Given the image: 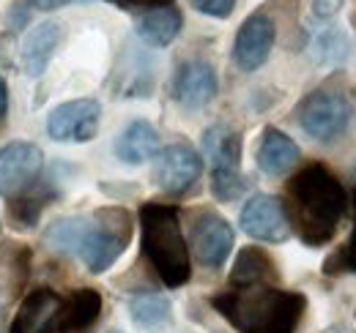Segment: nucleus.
<instances>
[{"instance_id":"f257e3e1","label":"nucleus","mask_w":356,"mask_h":333,"mask_svg":"<svg viewBox=\"0 0 356 333\" xmlns=\"http://www.w3.org/2000/svg\"><path fill=\"white\" fill-rule=\"evenodd\" d=\"M282 208L291 232L310 249L334 241L348 213V191L343 180L321 162L305 164L288 183Z\"/></svg>"},{"instance_id":"f03ea898","label":"nucleus","mask_w":356,"mask_h":333,"mask_svg":"<svg viewBox=\"0 0 356 333\" xmlns=\"http://www.w3.org/2000/svg\"><path fill=\"white\" fill-rule=\"evenodd\" d=\"M211 306L236 333H296L307 298L280 284H250L211 295Z\"/></svg>"},{"instance_id":"7ed1b4c3","label":"nucleus","mask_w":356,"mask_h":333,"mask_svg":"<svg viewBox=\"0 0 356 333\" xmlns=\"http://www.w3.org/2000/svg\"><path fill=\"white\" fill-rule=\"evenodd\" d=\"M140 227V249L148 259L156 279L168 287L178 290L192 279V254L186 235L181 230L176 205L168 203H143L137 210Z\"/></svg>"},{"instance_id":"20e7f679","label":"nucleus","mask_w":356,"mask_h":333,"mask_svg":"<svg viewBox=\"0 0 356 333\" xmlns=\"http://www.w3.org/2000/svg\"><path fill=\"white\" fill-rule=\"evenodd\" d=\"M132 213L124 205H104L86 216L77 259L88 268V273L99 276L121 259L132 241Z\"/></svg>"},{"instance_id":"39448f33","label":"nucleus","mask_w":356,"mask_h":333,"mask_svg":"<svg viewBox=\"0 0 356 333\" xmlns=\"http://www.w3.org/2000/svg\"><path fill=\"white\" fill-rule=\"evenodd\" d=\"M203 156L211 166V194L220 203H233L247 191L241 172V134L225 123H214L203 131Z\"/></svg>"},{"instance_id":"423d86ee","label":"nucleus","mask_w":356,"mask_h":333,"mask_svg":"<svg viewBox=\"0 0 356 333\" xmlns=\"http://www.w3.org/2000/svg\"><path fill=\"white\" fill-rule=\"evenodd\" d=\"M296 123L315 142L340 139L354 118V104L346 93L332 87H315L296 104Z\"/></svg>"},{"instance_id":"0eeeda50","label":"nucleus","mask_w":356,"mask_h":333,"mask_svg":"<svg viewBox=\"0 0 356 333\" xmlns=\"http://www.w3.org/2000/svg\"><path fill=\"white\" fill-rule=\"evenodd\" d=\"M186 244H189V254H195V259L206 271H220L236 246V232L225 216H220L217 210L203 208L192 216Z\"/></svg>"},{"instance_id":"6e6552de","label":"nucleus","mask_w":356,"mask_h":333,"mask_svg":"<svg viewBox=\"0 0 356 333\" xmlns=\"http://www.w3.org/2000/svg\"><path fill=\"white\" fill-rule=\"evenodd\" d=\"M203 175V156L186 145V142H173L168 148H162L154 159V186L170 197H181L189 189H195V183Z\"/></svg>"},{"instance_id":"1a4fd4ad","label":"nucleus","mask_w":356,"mask_h":333,"mask_svg":"<svg viewBox=\"0 0 356 333\" xmlns=\"http://www.w3.org/2000/svg\"><path fill=\"white\" fill-rule=\"evenodd\" d=\"M102 104L96 99H72L47 115V137L63 145H86L99 134Z\"/></svg>"},{"instance_id":"9d476101","label":"nucleus","mask_w":356,"mask_h":333,"mask_svg":"<svg viewBox=\"0 0 356 333\" xmlns=\"http://www.w3.org/2000/svg\"><path fill=\"white\" fill-rule=\"evenodd\" d=\"M44 169V153L36 142L11 139L0 148V197H17L31 189Z\"/></svg>"},{"instance_id":"9b49d317","label":"nucleus","mask_w":356,"mask_h":333,"mask_svg":"<svg viewBox=\"0 0 356 333\" xmlns=\"http://www.w3.org/2000/svg\"><path fill=\"white\" fill-rule=\"evenodd\" d=\"M238 227L244 235L261 244H285L293 232L288 224V216L282 208V200L274 194H252L238 213Z\"/></svg>"},{"instance_id":"f8f14e48","label":"nucleus","mask_w":356,"mask_h":333,"mask_svg":"<svg viewBox=\"0 0 356 333\" xmlns=\"http://www.w3.org/2000/svg\"><path fill=\"white\" fill-rule=\"evenodd\" d=\"M277 42V25L266 11H252L236 31L233 39V63L238 71L252 74L268 60Z\"/></svg>"},{"instance_id":"ddd939ff","label":"nucleus","mask_w":356,"mask_h":333,"mask_svg":"<svg viewBox=\"0 0 356 333\" xmlns=\"http://www.w3.org/2000/svg\"><path fill=\"white\" fill-rule=\"evenodd\" d=\"M217 93H220L217 71L209 60H200V58L184 60L170 80V99L186 112H197L209 107L217 99Z\"/></svg>"},{"instance_id":"4468645a","label":"nucleus","mask_w":356,"mask_h":333,"mask_svg":"<svg viewBox=\"0 0 356 333\" xmlns=\"http://www.w3.org/2000/svg\"><path fill=\"white\" fill-rule=\"evenodd\" d=\"M63 295L52 287H33L22 298L8 333H52L58 311H60Z\"/></svg>"},{"instance_id":"2eb2a0df","label":"nucleus","mask_w":356,"mask_h":333,"mask_svg":"<svg viewBox=\"0 0 356 333\" xmlns=\"http://www.w3.org/2000/svg\"><path fill=\"white\" fill-rule=\"evenodd\" d=\"M302 151L293 142V137H288L282 128L277 126H266L255 151V164L258 169L268 175V178H285L293 166L299 164Z\"/></svg>"},{"instance_id":"dca6fc26","label":"nucleus","mask_w":356,"mask_h":333,"mask_svg":"<svg viewBox=\"0 0 356 333\" xmlns=\"http://www.w3.org/2000/svg\"><path fill=\"white\" fill-rule=\"evenodd\" d=\"M63 39V25L55 22V19H44L39 25H33L28 33H25V42H22V69L28 77H42L49 66V60L55 58L58 46Z\"/></svg>"},{"instance_id":"f3484780","label":"nucleus","mask_w":356,"mask_h":333,"mask_svg":"<svg viewBox=\"0 0 356 333\" xmlns=\"http://www.w3.org/2000/svg\"><path fill=\"white\" fill-rule=\"evenodd\" d=\"M102 292L93 290V287H80L72 295L63 298L60 303V311H58V320H55V328L52 333H86L96 325V320L102 317Z\"/></svg>"},{"instance_id":"a211bd4d","label":"nucleus","mask_w":356,"mask_h":333,"mask_svg":"<svg viewBox=\"0 0 356 333\" xmlns=\"http://www.w3.org/2000/svg\"><path fill=\"white\" fill-rule=\"evenodd\" d=\"M113 151H115V159L121 164L140 166L156 159V153L162 151V139H159V131L148 121H132L115 137Z\"/></svg>"},{"instance_id":"6ab92c4d","label":"nucleus","mask_w":356,"mask_h":333,"mask_svg":"<svg viewBox=\"0 0 356 333\" xmlns=\"http://www.w3.org/2000/svg\"><path fill=\"white\" fill-rule=\"evenodd\" d=\"M280 282V271L277 262L271 259V254L261 246H244L238 249L233 268H230V279L227 287H250V284H277Z\"/></svg>"},{"instance_id":"aec40b11","label":"nucleus","mask_w":356,"mask_h":333,"mask_svg":"<svg viewBox=\"0 0 356 333\" xmlns=\"http://www.w3.org/2000/svg\"><path fill=\"white\" fill-rule=\"evenodd\" d=\"M181 28H184V14L176 6H159V8H148L137 17L134 33L145 46L162 49V46H170L176 42Z\"/></svg>"},{"instance_id":"412c9836","label":"nucleus","mask_w":356,"mask_h":333,"mask_svg":"<svg viewBox=\"0 0 356 333\" xmlns=\"http://www.w3.org/2000/svg\"><path fill=\"white\" fill-rule=\"evenodd\" d=\"M310 55L315 66H321V69H343L354 55L351 33L343 25L326 22V28H321L312 39Z\"/></svg>"},{"instance_id":"4be33fe9","label":"nucleus","mask_w":356,"mask_h":333,"mask_svg":"<svg viewBox=\"0 0 356 333\" xmlns=\"http://www.w3.org/2000/svg\"><path fill=\"white\" fill-rule=\"evenodd\" d=\"M55 197H58L55 186L39 178L31 189H25L22 194H17V197L8 200V210H6V213H8L11 227H17V230H31V227H36L39 219H42V213H44V208Z\"/></svg>"},{"instance_id":"5701e85b","label":"nucleus","mask_w":356,"mask_h":333,"mask_svg":"<svg viewBox=\"0 0 356 333\" xmlns=\"http://www.w3.org/2000/svg\"><path fill=\"white\" fill-rule=\"evenodd\" d=\"M129 317L145 333H162L173 325V303L162 292H137L129 300Z\"/></svg>"},{"instance_id":"b1692460","label":"nucleus","mask_w":356,"mask_h":333,"mask_svg":"<svg viewBox=\"0 0 356 333\" xmlns=\"http://www.w3.org/2000/svg\"><path fill=\"white\" fill-rule=\"evenodd\" d=\"M83 227H86V216H63V219H55L44 230L42 244L49 251L60 254V257H77L80 238H83Z\"/></svg>"},{"instance_id":"393cba45","label":"nucleus","mask_w":356,"mask_h":333,"mask_svg":"<svg viewBox=\"0 0 356 333\" xmlns=\"http://www.w3.org/2000/svg\"><path fill=\"white\" fill-rule=\"evenodd\" d=\"M351 205H354L351 238L323 262V273H332V276H337V273H356V189L351 191Z\"/></svg>"},{"instance_id":"a878e982","label":"nucleus","mask_w":356,"mask_h":333,"mask_svg":"<svg viewBox=\"0 0 356 333\" xmlns=\"http://www.w3.org/2000/svg\"><path fill=\"white\" fill-rule=\"evenodd\" d=\"M195 11L211 17V19H227L236 8V0H189Z\"/></svg>"},{"instance_id":"bb28decb","label":"nucleus","mask_w":356,"mask_h":333,"mask_svg":"<svg viewBox=\"0 0 356 333\" xmlns=\"http://www.w3.org/2000/svg\"><path fill=\"white\" fill-rule=\"evenodd\" d=\"M343 3H346V0H310L312 19H315V22H323V25L332 22V19L340 14Z\"/></svg>"},{"instance_id":"cd10ccee","label":"nucleus","mask_w":356,"mask_h":333,"mask_svg":"<svg viewBox=\"0 0 356 333\" xmlns=\"http://www.w3.org/2000/svg\"><path fill=\"white\" fill-rule=\"evenodd\" d=\"M115 3L124 8H143V11L159 8V6H173V0H115Z\"/></svg>"},{"instance_id":"c85d7f7f","label":"nucleus","mask_w":356,"mask_h":333,"mask_svg":"<svg viewBox=\"0 0 356 333\" xmlns=\"http://www.w3.org/2000/svg\"><path fill=\"white\" fill-rule=\"evenodd\" d=\"M72 0H28V8H36V11H55V8H63L69 6Z\"/></svg>"},{"instance_id":"c756f323","label":"nucleus","mask_w":356,"mask_h":333,"mask_svg":"<svg viewBox=\"0 0 356 333\" xmlns=\"http://www.w3.org/2000/svg\"><path fill=\"white\" fill-rule=\"evenodd\" d=\"M6 118H8V85L0 77V128L6 126Z\"/></svg>"},{"instance_id":"7c9ffc66","label":"nucleus","mask_w":356,"mask_h":333,"mask_svg":"<svg viewBox=\"0 0 356 333\" xmlns=\"http://www.w3.org/2000/svg\"><path fill=\"white\" fill-rule=\"evenodd\" d=\"M107 333H124V331H107Z\"/></svg>"}]
</instances>
